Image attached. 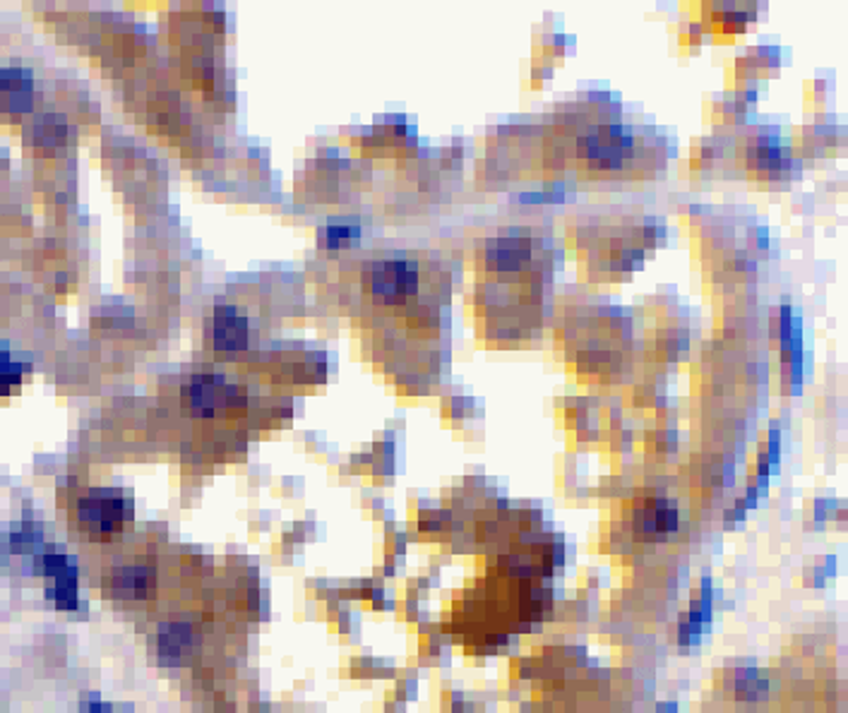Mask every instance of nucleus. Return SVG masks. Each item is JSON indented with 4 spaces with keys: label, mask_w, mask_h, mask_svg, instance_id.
Returning <instances> with one entry per match:
<instances>
[{
    "label": "nucleus",
    "mask_w": 848,
    "mask_h": 713,
    "mask_svg": "<svg viewBox=\"0 0 848 713\" xmlns=\"http://www.w3.org/2000/svg\"><path fill=\"white\" fill-rule=\"evenodd\" d=\"M238 389L217 375H193L183 387V406L193 416H214L234 404Z\"/></svg>",
    "instance_id": "nucleus-1"
},
{
    "label": "nucleus",
    "mask_w": 848,
    "mask_h": 713,
    "mask_svg": "<svg viewBox=\"0 0 848 713\" xmlns=\"http://www.w3.org/2000/svg\"><path fill=\"white\" fill-rule=\"evenodd\" d=\"M370 289L387 303L404 301L416 291V267L402 260L375 262L370 267Z\"/></svg>",
    "instance_id": "nucleus-2"
},
{
    "label": "nucleus",
    "mask_w": 848,
    "mask_h": 713,
    "mask_svg": "<svg viewBox=\"0 0 848 713\" xmlns=\"http://www.w3.org/2000/svg\"><path fill=\"white\" fill-rule=\"evenodd\" d=\"M209 341L217 351H243L248 346V320L236 308L219 305L209 317Z\"/></svg>",
    "instance_id": "nucleus-3"
},
{
    "label": "nucleus",
    "mask_w": 848,
    "mask_h": 713,
    "mask_svg": "<svg viewBox=\"0 0 848 713\" xmlns=\"http://www.w3.org/2000/svg\"><path fill=\"white\" fill-rule=\"evenodd\" d=\"M32 75L22 68L0 70V111L27 113L32 109Z\"/></svg>",
    "instance_id": "nucleus-4"
},
{
    "label": "nucleus",
    "mask_w": 848,
    "mask_h": 713,
    "mask_svg": "<svg viewBox=\"0 0 848 713\" xmlns=\"http://www.w3.org/2000/svg\"><path fill=\"white\" fill-rule=\"evenodd\" d=\"M121 500L113 493H97L82 502L80 514L82 521L94 529H113L116 521H121Z\"/></svg>",
    "instance_id": "nucleus-5"
},
{
    "label": "nucleus",
    "mask_w": 848,
    "mask_h": 713,
    "mask_svg": "<svg viewBox=\"0 0 848 713\" xmlns=\"http://www.w3.org/2000/svg\"><path fill=\"white\" fill-rule=\"evenodd\" d=\"M34 133H37V142L41 147H56L63 142L65 125L61 116H44V121L37 123Z\"/></svg>",
    "instance_id": "nucleus-6"
},
{
    "label": "nucleus",
    "mask_w": 848,
    "mask_h": 713,
    "mask_svg": "<svg viewBox=\"0 0 848 713\" xmlns=\"http://www.w3.org/2000/svg\"><path fill=\"white\" fill-rule=\"evenodd\" d=\"M22 382V365L8 356V351L0 349V392H8Z\"/></svg>",
    "instance_id": "nucleus-7"
}]
</instances>
